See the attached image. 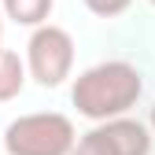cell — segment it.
<instances>
[{
  "label": "cell",
  "instance_id": "obj_1",
  "mask_svg": "<svg viewBox=\"0 0 155 155\" xmlns=\"http://www.w3.org/2000/svg\"><path fill=\"white\" fill-rule=\"evenodd\" d=\"M144 92V74L133 67L129 59H104L92 63L74 78L70 85V104L78 107V114L89 122H107L129 114L137 107Z\"/></svg>",
  "mask_w": 155,
  "mask_h": 155
},
{
  "label": "cell",
  "instance_id": "obj_2",
  "mask_svg": "<svg viewBox=\"0 0 155 155\" xmlns=\"http://www.w3.org/2000/svg\"><path fill=\"white\" fill-rule=\"evenodd\" d=\"M78 144V129L59 111H33L18 114L4 129L8 155H70Z\"/></svg>",
  "mask_w": 155,
  "mask_h": 155
},
{
  "label": "cell",
  "instance_id": "obj_3",
  "mask_svg": "<svg viewBox=\"0 0 155 155\" xmlns=\"http://www.w3.org/2000/svg\"><path fill=\"white\" fill-rule=\"evenodd\" d=\"M26 67L41 89H59L74 74V37L55 22L37 26L26 41Z\"/></svg>",
  "mask_w": 155,
  "mask_h": 155
},
{
  "label": "cell",
  "instance_id": "obj_4",
  "mask_svg": "<svg viewBox=\"0 0 155 155\" xmlns=\"http://www.w3.org/2000/svg\"><path fill=\"white\" fill-rule=\"evenodd\" d=\"M70 155H151V129L129 114H118L81 133Z\"/></svg>",
  "mask_w": 155,
  "mask_h": 155
},
{
  "label": "cell",
  "instance_id": "obj_5",
  "mask_svg": "<svg viewBox=\"0 0 155 155\" xmlns=\"http://www.w3.org/2000/svg\"><path fill=\"white\" fill-rule=\"evenodd\" d=\"M26 78H30V67H26V59H22L18 52L4 48V52H0V104L15 100V96L26 89Z\"/></svg>",
  "mask_w": 155,
  "mask_h": 155
},
{
  "label": "cell",
  "instance_id": "obj_6",
  "mask_svg": "<svg viewBox=\"0 0 155 155\" xmlns=\"http://www.w3.org/2000/svg\"><path fill=\"white\" fill-rule=\"evenodd\" d=\"M0 8H4V15L11 18L15 26H45L48 22V15L55 8V0H0Z\"/></svg>",
  "mask_w": 155,
  "mask_h": 155
},
{
  "label": "cell",
  "instance_id": "obj_7",
  "mask_svg": "<svg viewBox=\"0 0 155 155\" xmlns=\"http://www.w3.org/2000/svg\"><path fill=\"white\" fill-rule=\"evenodd\" d=\"M129 4H133V0H85V8L96 18H114V15H122Z\"/></svg>",
  "mask_w": 155,
  "mask_h": 155
},
{
  "label": "cell",
  "instance_id": "obj_8",
  "mask_svg": "<svg viewBox=\"0 0 155 155\" xmlns=\"http://www.w3.org/2000/svg\"><path fill=\"white\" fill-rule=\"evenodd\" d=\"M4 18L8 15H4V8H0V52H4Z\"/></svg>",
  "mask_w": 155,
  "mask_h": 155
},
{
  "label": "cell",
  "instance_id": "obj_9",
  "mask_svg": "<svg viewBox=\"0 0 155 155\" xmlns=\"http://www.w3.org/2000/svg\"><path fill=\"white\" fill-rule=\"evenodd\" d=\"M151 129H155V107H151Z\"/></svg>",
  "mask_w": 155,
  "mask_h": 155
},
{
  "label": "cell",
  "instance_id": "obj_10",
  "mask_svg": "<svg viewBox=\"0 0 155 155\" xmlns=\"http://www.w3.org/2000/svg\"><path fill=\"white\" fill-rule=\"evenodd\" d=\"M148 4H151V8H155V0H148Z\"/></svg>",
  "mask_w": 155,
  "mask_h": 155
}]
</instances>
